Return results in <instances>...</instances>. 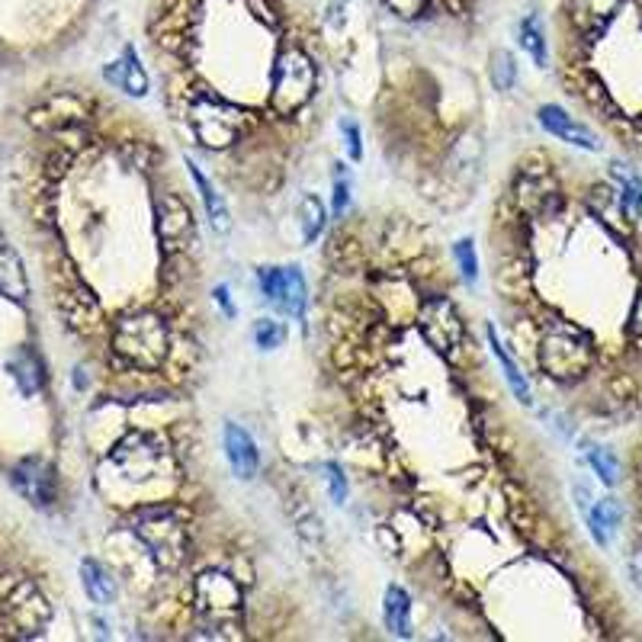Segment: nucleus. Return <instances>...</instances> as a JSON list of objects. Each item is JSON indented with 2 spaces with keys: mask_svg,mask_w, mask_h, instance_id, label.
<instances>
[{
  "mask_svg": "<svg viewBox=\"0 0 642 642\" xmlns=\"http://www.w3.org/2000/svg\"><path fill=\"white\" fill-rule=\"evenodd\" d=\"M129 530L139 537V543L148 549V556L155 559L158 569L174 572L187 559L190 537L187 521L171 504H145L129 517Z\"/></svg>",
  "mask_w": 642,
  "mask_h": 642,
  "instance_id": "20e7f679",
  "label": "nucleus"
},
{
  "mask_svg": "<svg viewBox=\"0 0 642 642\" xmlns=\"http://www.w3.org/2000/svg\"><path fill=\"white\" fill-rule=\"evenodd\" d=\"M453 257H456V264H460V273H463V280L469 286H476L479 283V254H476V241L472 238H460L453 244Z\"/></svg>",
  "mask_w": 642,
  "mask_h": 642,
  "instance_id": "c756f323",
  "label": "nucleus"
},
{
  "mask_svg": "<svg viewBox=\"0 0 642 642\" xmlns=\"http://www.w3.org/2000/svg\"><path fill=\"white\" fill-rule=\"evenodd\" d=\"M216 302L222 305V312L228 315V318H235V305H232V299H228V286H216Z\"/></svg>",
  "mask_w": 642,
  "mask_h": 642,
  "instance_id": "ea45409f",
  "label": "nucleus"
},
{
  "mask_svg": "<svg viewBox=\"0 0 642 642\" xmlns=\"http://www.w3.org/2000/svg\"><path fill=\"white\" fill-rule=\"evenodd\" d=\"M540 370L556 382L582 379L594 366V338L575 321L553 318L543 325V338L537 347Z\"/></svg>",
  "mask_w": 642,
  "mask_h": 642,
  "instance_id": "7ed1b4c3",
  "label": "nucleus"
},
{
  "mask_svg": "<svg viewBox=\"0 0 642 642\" xmlns=\"http://www.w3.org/2000/svg\"><path fill=\"white\" fill-rule=\"evenodd\" d=\"M572 492H575V504H578V511H582V514H585V511L591 508V501H594V495H591V488H588L585 482H575V488H572Z\"/></svg>",
  "mask_w": 642,
  "mask_h": 642,
  "instance_id": "58836bf2",
  "label": "nucleus"
},
{
  "mask_svg": "<svg viewBox=\"0 0 642 642\" xmlns=\"http://www.w3.org/2000/svg\"><path fill=\"white\" fill-rule=\"evenodd\" d=\"M338 129H341V135H344V145H347V155H350V161H363V139H360V126L350 116H344L341 122H338Z\"/></svg>",
  "mask_w": 642,
  "mask_h": 642,
  "instance_id": "473e14b6",
  "label": "nucleus"
},
{
  "mask_svg": "<svg viewBox=\"0 0 642 642\" xmlns=\"http://www.w3.org/2000/svg\"><path fill=\"white\" fill-rule=\"evenodd\" d=\"M251 338H254L257 350H277L289 338V328L283 325V321H277V318H261V321H254Z\"/></svg>",
  "mask_w": 642,
  "mask_h": 642,
  "instance_id": "c85d7f7f",
  "label": "nucleus"
},
{
  "mask_svg": "<svg viewBox=\"0 0 642 642\" xmlns=\"http://www.w3.org/2000/svg\"><path fill=\"white\" fill-rule=\"evenodd\" d=\"M7 373H10L13 382H17L20 395H26V399L39 395L42 386H45V366H42V360H39V354L33 347H17V350H13V354L7 357Z\"/></svg>",
  "mask_w": 642,
  "mask_h": 642,
  "instance_id": "6ab92c4d",
  "label": "nucleus"
},
{
  "mask_svg": "<svg viewBox=\"0 0 642 642\" xmlns=\"http://www.w3.org/2000/svg\"><path fill=\"white\" fill-rule=\"evenodd\" d=\"M167 450L155 434H129L110 453V466L132 482H148L164 469Z\"/></svg>",
  "mask_w": 642,
  "mask_h": 642,
  "instance_id": "9d476101",
  "label": "nucleus"
},
{
  "mask_svg": "<svg viewBox=\"0 0 642 642\" xmlns=\"http://www.w3.org/2000/svg\"><path fill=\"white\" fill-rule=\"evenodd\" d=\"M49 620L52 607L33 582L17 578L7 585L4 598H0V633L10 639H33L45 630Z\"/></svg>",
  "mask_w": 642,
  "mask_h": 642,
  "instance_id": "0eeeda50",
  "label": "nucleus"
},
{
  "mask_svg": "<svg viewBox=\"0 0 642 642\" xmlns=\"http://www.w3.org/2000/svg\"><path fill=\"white\" fill-rule=\"evenodd\" d=\"M514 81H517L514 55H511V52H504V49H498V52L492 55V84H495L498 90H511V87H514Z\"/></svg>",
  "mask_w": 642,
  "mask_h": 642,
  "instance_id": "7c9ffc66",
  "label": "nucleus"
},
{
  "mask_svg": "<svg viewBox=\"0 0 642 642\" xmlns=\"http://www.w3.org/2000/svg\"><path fill=\"white\" fill-rule=\"evenodd\" d=\"M537 122L540 126L553 135V139L565 142V145H572V148H582V151H601V139L594 135L585 122H578L572 113H565L562 106L556 103H543L540 110H537Z\"/></svg>",
  "mask_w": 642,
  "mask_h": 642,
  "instance_id": "4468645a",
  "label": "nucleus"
},
{
  "mask_svg": "<svg viewBox=\"0 0 642 642\" xmlns=\"http://www.w3.org/2000/svg\"><path fill=\"white\" fill-rule=\"evenodd\" d=\"M382 4H386L395 17H402V20H415L427 10V0H382Z\"/></svg>",
  "mask_w": 642,
  "mask_h": 642,
  "instance_id": "72a5a7b5",
  "label": "nucleus"
},
{
  "mask_svg": "<svg viewBox=\"0 0 642 642\" xmlns=\"http://www.w3.org/2000/svg\"><path fill=\"white\" fill-rule=\"evenodd\" d=\"M187 122H190V132L196 135V142L209 151L232 148L257 126L254 113L219 97L216 90H196V94H190Z\"/></svg>",
  "mask_w": 642,
  "mask_h": 642,
  "instance_id": "f03ea898",
  "label": "nucleus"
},
{
  "mask_svg": "<svg viewBox=\"0 0 642 642\" xmlns=\"http://www.w3.org/2000/svg\"><path fill=\"white\" fill-rule=\"evenodd\" d=\"M321 472H325V485H328V495L334 504H347V495H350V485H347V476L338 463H321Z\"/></svg>",
  "mask_w": 642,
  "mask_h": 642,
  "instance_id": "2f4dec72",
  "label": "nucleus"
},
{
  "mask_svg": "<svg viewBox=\"0 0 642 642\" xmlns=\"http://www.w3.org/2000/svg\"><path fill=\"white\" fill-rule=\"evenodd\" d=\"M103 78L110 81L113 87H119L122 94L135 97V100H142L148 94V74H145L142 61H139V52H135L132 45L122 49L119 61H113V65L103 68Z\"/></svg>",
  "mask_w": 642,
  "mask_h": 642,
  "instance_id": "f3484780",
  "label": "nucleus"
},
{
  "mask_svg": "<svg viewBox=\"0 0 642 642\" xmlns=\"http://www.w3.org/2000/svg\"><path fill=\"white\" fill-rule=\"evenodd\" d=\"M257 286H261V296L286 318L302 321L305 305H309V283H305L302 270L296 264L289 267H261L257 270Z\"/></svg>",
  "mask_w": 642,
  "mask_h": 642,
  "instance_id": "1a4fd4ad",
  "label": "nucleus"
},
{
  "mask_svg": "<svg viewBox=\"0 0 642 642\" xmlns=\"http://www.w3.org/2000/svg\"><path fill=\"white\" fill-rule=\"evenodd\" d=\"M582 447H585V460L594 469V476H598L607 488L620 485V460H617V453L610 450V447H604V443H591V440H585Z\"/></svg>",
  "mask_w": 642,
  "mask_h": 642,
  "instance_id": "a878e982",
  "label": "nucleus"
},
{
  "mask_svg": "<svg viewBox=\"0 0 642 642\" xmlns=\"http://www.w3.org/2000/svg\"><path fill=\"white\" fill-rule=\"evenodd\" d=\"M485 338H488V350H492V357H495L498 366H501V376H504V382H508L511 395H514V399L521 402L524 408H533V386H530V379L524 376L521 366L514 363V357L508 354V350H504L495 325H485Z\"/></svg>",
  "mask_w": 642,
  "mask_h": 642,
  "instance_id": "a211bd4d",
  "label": "nucleus"
},
{
  "mask_svg": "<svg viewBox=\"0 0 642 642\" xmlns=\"http://www.w3.org/2000/svg\"><path fill=\"white\" fill-rule=\"evenodd\" d=\"M623 0H569L565 10H569V20L582 36H601L604 29L614 23L620 13Z\"/></svg>",
  "mask_w": 642,
  "mask_h": 642,
  "instance_id": "dca6fc26",
  "label": "nucleus"
},
{
  "mask_svg": "<svg viewBox=\"0 0 642 642\" xmlns=\"http://www.w3.org/2000/svg\"><path fill=\"white\" fill-rule=\"evenodd\" d=\"M58 309H61V315H65L68 325L81 334H94L103 328V309H100L97 296L90 293L84 283H74L68 289H61Z\"/></svg>",
  "mask_w": 642,
  "mask_h": 642,
  "instance_id": "2eb2a0df",
  "label": "nucleus"
},
{
  "mask_svg": "<svg viewBox=\"0 0 642 642\" xmlns=\"http://www.w3.org/2000/svg\"><path fill=\"white\" fill-rule=\"evenodd\" d=\"M521 49L530 55L533 68H546L549 65V45H546V29L540 23L537 13H530V17L521 23Z\"/></svg>",
  "mask_w": 642,
  "mask_h": 642,
  "instance_id": "bb28decb",
  "label": "nucleus"
},
{
  "mask_svg": "<svg viewBox=\"0 0 642 642\" xmlns=\"http://www.w3.org/2000/svg\"><path fill=\"white\" fill-rule=\"evenodd\" d=\"M626 572H630V582L642 591V537L630 543V553H626Z\"/></svg>",
  "mask_w": 642,
  "mask_h": 642,
  "instance_id": "f704fd0d",
  "label": "nucleus"
},
{
  "mask_svg": "<svg viewBox=\"0 0 642 642\" xmlns=\"http://www.w3.org/2000/svg\"><path fill=\"white\" fill-rule=\"evenodd\" d=\"M299 225H302V244H315L321 238L328 225V212H325V203L318 200V196H302V206H299Z\"/></svg>",
  "mask_w": 642,
  "mask_h": 642,
  "instance_id": "cd10ccee",
  "label": "nucleus"
},
{
  "mask_svg": "<svg viewBox=\"0 0 642 642\" xmlns=\"http://www.w3.org/2000/svg\"><path fill=\"white\" fill-rule=\"evenodd\" d=\"M585 524H588L591 540L598 543L601 549H607L610 540H614V533L623 524V504L617 498H610V495L594 498L591 508L585 511Z\"/></svg>",
  "mask_w": 642,
  "mask_h": 642,
  "instance_id": "aec40b11",
  "label": "nucleus"
},
{
  "mask_svg": "<svg viewBox=\"0 0 642 642\" xmlns=\"http://www.w3.org/2000/svg\"><path fill=\"white\" fill-rule=\"evenodd\" d=\"M248 7L254 10V17H257V20H264L267 26H277V23H280V17H277V13H273V7L267 4V0H248Z\"/></svg>",
  "mask_w": 642,
  "mask_h": 642,
  "instance_id": "4c0bfd02",
  "label": "nucleus"
},
{
  "mask_svg": "<svg viewBox=\"0 0 642 642\" xmlns=\"http://www.w3.org/2000/svg\"><path fill=\"white\" fill-rule=\"evenodd\" d=\"M10 482L13 488L36 508H52L58 498V482H55V469L39 460V456H23L10 466Z\"/></svg>",
  "mask_w": 642,
  "mask_h": 642,
  "instance_id": "9b49d317",
  "label": "nucleus"
},
{
  "mask_svg": "<svg viewBox=\"0 0 642 642\" xmlns=\"http://www.w3.org/2000/svg\"><path fill=\"white\" fill-rule=\"evenodd\" d=\"M187 171L193 177V187L200 190V200H203V209H206V219L212 225V232L228 235V232H232V212H228L222 193L212 187L209 177L200 171V164H196V161H187Z\"/></svg>",
  "mask_w": 642,
  "mask_h": 642,
  "instance_id": "4be33fe9",
  "label": "nucleus"
},
{
  "mask_svg": "<svg viewBox=\"0 0 642 642\" xmlns=\"http://www.w3.org/2000/svg\"><path fill=\"white\" fill-rule=\"evenodd\" d=\"M0 296L10 299L13 305H26L29 299V277L20 254L10 244H0Z\"/></svg>",
  "mask_w": 642,
  "mask_h": 642,
  "instance_id": "5701e85b",
  "label": "nucleus"
},
{
  "mask_svg": "<svg viewBox=\"0 0 642 642\" xmlns=\"http://www.w3.org/2000/svg\"><path fill=\"white\" fill-rule=\"evenodd\" d=\"M110 344H113V354L126 366L151 373V370H161V363L171 354V328L151 309L126 312L116 318Z\"/></svg>",
  "mask_w": 642,
  "mask_h": 642,
  "instance_id": "f257e3e1",
  "label": "nucleus"
},
{
  "mask_svg": "<svg viewBox=\"0 0 642 642\" xmlns=\"http://www.w3.org/2000/svg\"><path fill=\"white\" fill-rule=\"evenodd\" d=\"M382 623H386L389 636L411 639L415 636V623H411V594L402 585H389L382 594Z\"/></svg>",
  "mask_w": 642,
  "mask_h": 642,
  "instance_id": "412c9836",
  "label": "nucleus"
},
{
  "mask_svg": "<svg viewBox=\"0 0 642 642\" xmlns=\"http://www.w3.org/2000/svg\"><path fill=\"white\" fill-rule=\"evenodd\" d=\"M350 206V180L347 177H334V203H331V212L334 219H341Z\"/></svg>",
  "mask_w": 642,
  "mask_h": 642,
  "instance_id": "e433bc0d",
  "label": "nucleus"
},
{
  "mask_svg": "<svg viewBox=\"0 0 642 642\" xmlns=\"http://www.w3.org/2000/svg\"><path fill=\"white\" fill-rule=\"evenodd\" d=\"M318 71L315 61L296 45L280 52L277 65H273V87H270V110L280 116L299 113L305 103L315 97Z\"/></svg>",
  "mask_w": 642,
  "mask_h": 642,
  "instance_id": "423d86ee",
  "label": "nucleus"
},
{
  "mask_svg": "<svg viewBox=\"0 0 642 642\" xmlns=\"http://www.w3.org/2000/svg\"><path fill=\"white\" fill-rule=\"evenodd\" d=\"M196 617L216 639L238 636L241 626V588L225 572H203L193 585Z\"/></svg>",
  "mask_w": 642,
  "mask_h": 642,
  "instance_id": "39448f33",
  "label": "nucleus"
},
{
  "mask_svg": "<svg viewBox=\"0 0 642 642\" xmlns=\"http://www.w3.org/2000/svg\"><path fill=\"white\" fill-rule=\"evenodd\" d=\"M222 450H225V460L232 476L241 482H254L257 472H261V450H257L254 437L244 431L241 424L235 421H225L222 427Z\"/></svg>",
  "mask_w": 642,
  "mask_h": 642,
  "instance_id": "ddd939ff",
  "label": "nucleus"
},
{
  "mask_svg": "<svg viewBox=\"0 0 642 642\" xmlns=\"http://www.w3.org/2000/svg\"><path fill=\"white\" fill-rule=\"evenodd\" d=\"M610 177L617 180V187H620V209H623V216L626 219H639L642 216V177L633 171V167H626L620 161L610 164Z\"/></svg>",
  "mask_w": 642,
  "mask_h": 642,
  "instance_id": "393cba45",
  "label": "nucleus"
},
{
  "mask_svg": "<svg viewBox=\"0 0 642 642\" xmlns=\"http://www.w3.org/2000/svg\"><path fill=\"white\" fill-rule=\"evenodd\" d=\"M418 331L440 357H456L466 341V325L447 296H427L418 309Z\"/></svg>",
  "mask_w": 642,
  "mask_h": 642,
  "instance_id": "6e6552de",
  "label": "nucleus"
},
{
  "mask_svg": "<svg viewBox=\"0 0 642 642\" xmlns=\"http://www.w3.org/2000/svg\"><path fill=\"white\" fill-rule=\"evenodd\" d=\"M155 219H158V238L167 251H180L193 244L196 238V219L190 206L177 193H161L155 200Z\"/></svg>",
  "mask_w": 642,
  "mask_h": 642,
  "instance_id": "f8f14e48",
  "label": "nucleus"
},
{
  "mask_svg": "<svg viewBox=\"0 0 642 642\" xmlns=\"http://www.w3.org/2000/svg\"><path fill=\"white\" fill-rule=\"evenodd\" d=\"M626 334H630V344L636 347V354L642 357V293L633 302V312H630V325H626Z\"/></svg>",
  "mask_w": 642,
  "mask_h": 642,
  "instance_id": "c9c22d12",
  "label": "nucleus"
},
{
  "mask_svg": "<svg viewBox=\"0 0 642 642\" xmlns=\"http://www.w3.org/2000/svg\"><path fill=\"white\" fill-rule=\"evenodd\" d=\"M81 585H84V594L90 598V604H97V607H110L119 598L116 578L106 572L97 559H81Z\"/></svg>",
  "mask_w": 642,
  "mask_h": 642,
  "instance_id": "b1692460",
  "label": "nucleus"
}]
</instances>
